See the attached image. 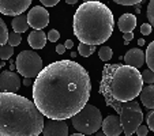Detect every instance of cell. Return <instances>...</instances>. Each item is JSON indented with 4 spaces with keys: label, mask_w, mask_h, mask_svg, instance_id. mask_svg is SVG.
I'll return each instance as SVG.
<instances>
[{
    "label": "cell",
    "mask_w": 154,
    "mask_h": 136,
    "mask_svg": "<svg viewBox=\"0 0 154 136\" xmlns=\"http://www.w3.org/2000/svg\"><path fill=\"white\" fill-rule=\"evenodd\" d=\"M90 93V75L72 60L51 63L33 84L34 104L51 120L72 119L87 105Z\"/></svg>",
    "instance_id": "obj_1"
},
{
    "label": "cell",
    "mask_w": 154,
    "mask_h": 136,
    "mask_svg": "<svg viewBox=\"0 0 154 136\" xmlns=\"http://www.w3.org/2000/svg\"><path fill=\"white\" fill-rule=\"evenodd\" d=\"M44 114L30 99L15 93H0V136H38Z\"/></svg>",
    "instance_id": "obj_2"
},
{
    "label": "cell",
    "mask_w": 154,
    "mask_h": 136,
    "mask_svg": "<svg viewBox=\"0 0 154 136\" xmlns=\"http://www.w3.org/2000/svg\"><path fill=\"white\" fill-rule=\"evenodd\" d=\"M115 18L101 2H85L74 15V34L82 44L101 45L113 33Z\"/></svg>",
    "instance_id": "obj_3"
},
{
    "label": "cell",
    "mask_w": 154,
    "mask_h": 136,
    "mask_svg": "<svg viewBox=\"0 0 154 136\" xmlns=\"http://www.w3.org/2000/svg\"><path fill=\"white\" fill-rule=\"evenodd\" d=\"M100 89L105 90L116 101H135L143 90L142 74L130 65L108 64L104 67Z\"/></svg>",
    "instance_id": "obj_4"
},
{
    "label": "cell",
    "mask_w": 154,
    "mask_h": 136,
    "mask_svg": "<svg viewBox=\"0 0 154 136\" xmlns=\"http://www.w3.org/2000/svg\"><path fill=\"white\" fill-rule=\"evenodd\" d=\"M100 93L104 95L108 106H112L117 112L120 120H122L124 135L132 136V133L137 132V129L139 128V125H142L143 121V112L140 110L139 104L135 101H130V102L116 101L102 89H100Z\"/></svg>",
    "instance_id": "obj_5"
},
{
    "label": "cell",
    "mask_w": 154,
    "mask_h": 136,
    "mask_svg": "<svg viewBox=\"0 0 154 136\" xmlns=\"http://www.w3.org/2000/svg\"><path fill=\"white\" fill-rule=\"evenodd\" d=\"M72 125L79 133L83 135H93L98 132V129L102 127V116L98 107L87 104L78 114L71 119Z\"/></svg>",
    "instance_id": "obj_6"
},
{
    "label": "cell",
    "mask_w": 154,
    "mask_h": 136,
    "mask_svg": "<svg viewBox=\"0 0 154 136\" xmlns=\"http://www.w3.org/2000/svg\"><path fill=\"white\" fill-rule=\"evenodd\" d=\"M17 71L25 78H37L42 68V60L40 55L34 50H23L20 52L15 61Z\"/></svg>",
    "instance_id": "obj_7"
},
{
    "label": "cell",
    "mask_w": 154,
    "mask_h": 136,
    "mask_svg": "<svg viewBox=\"0 0 154 136\" xmlns=\"http://www.w3.org/2000/svg\"><path fill=\"white\" fill-rule=\"evenodd\" d=\"M32 4L30 0H2L0 2V12L10 17H19L29 8Z\"/></svg>",
    "instance_id": "obj_8"
},
{
    "label": "cell",
    "mask_w": 154,
    "mask_h": 136,
    "mask_svg": "<svg viewBox=\"0 0 154 136\" xmlns=\"http://www.w3.org/2000/svg\"><path fill=\"white\" fill-rule=\"evenodd\" d=\"M27 22L34 30H42L49 23V12L42 6H35L27 14Z\"/></svg>",
    "instance_id": "obj_9"
},
{
    "label": "cell",
    "mask_w": 154,
    "mask_h": 136,
    "mask_svg": "<svg viewBox=\"0 0 154 136\" xmlns=\"http://www.w3.org/2000/svg\"><path fill=\"white\" fill-rule=\"evenodd\" d=\"M20 87L19 75L12 71H3L0 75V89L2 93H17Z\"/></svg>",
    "instance_id": "obj_10"
},
{
    "label": "cell",
    "mask_w": 154,
    "mask_h": 136,
    "mask_svg": "<svg viewBox=\"0 0 154 136\" xmlns=\"http://www.w3.org/2000/svg\"><path fill=\"white\" fill-rule=\"evenodd\" d=\"M42 136H70L67 122L64 120H47Z\"/></svg>",
    "instance_id": "obj_11"
},
{
    "label": "cell",
    "mask_w": 154,
    "mask_h": 136,
    "mask_svg": "<svg viewBox=\"0 0 154 136\" xmlns=\"http://www.w3.org/2000/svg\"><path fill=\"white\" fill-rule=\"evenodd\" d=\"M101 128H102V132L106 136H119L122 132H124L122 125V120L116 114H111V116L105 117Z\"/></svg>",
    "instance_id": "obj_12"
},
{
    "label": "cell",
    "mask_w": 154,
    "mask_h": 136,
    "mask_svg": "<svg viewBox=\"0 0 154 136\" xmlns=\"http://www.w3.org/2000/svg\"><path fill=\"white\" fill-rule=\"evenodd\" d=\"M145 53L139 48H132L124 55V63L125 65L134 67V68H140L145 64Z\"/></svg>",
    "instance_id": "obj_13"
},
{
    "label": "cell",
    "mask_w": 154,
    "mask_h": 136,
    "mask_svg": "<svg viewBox=\"0 0 154 136\" xmlns=\"http://www.w3.org/2000/svg\"><path fill=\"white\" fill-rule=\"evenodd\" d=\"M135 26H137V18L134 14H123L117 20V27L120 29V32H123V34L132 33Z\"/></svg>",
    "instance_id": "obj_14"
},
{
    "label": "cell",
    "mask_w": 154,
    "mask_h": 136,
    "mask_svg": "<svg viewBox=\"0 0 154 136\" xmlns=\"http://www.w3.org/2000/svg\"><path fill=\"white\" fill-rule=\"evenodd\" d=\"M27 41L33 49H42L47 44V34L42 30H33L27 37Z\"/></svg>",
    "instance_id": "obj_15"
},
{
    "label": "cell",
    "mask_w": 154,
    "mask_h": 136,
    "mask_svg": "<svg viewBox=\"0 0 154 136\" xmlns=\"http://www.w3.org/2000/svg\"><path fill=\"white\" fill-rule=\"evenodd\" d=\"M140 101L147 109H154V86L149 84V86L143 87L142 93H140Z\"/></svg>",
    "instance_id": "obj_16"
},
{
    "label": "cell",
    "mask_w": 154,
    "mask_h": 136,
    "mask_svg": "<svg viewBox=\"0 0 154 136\" xmlns=\"http://www.w3.org/2000/svg\"><path fill=\"white\" fill-rule=\"evenodd\" d=\"M11 26H12V30H14L15 33H18V34L25 33L30 27L29 22H27V15L26 17H25V15H19V17L14 18L11 22Z\"/></svg>",
    "instance_id": "obj_17"
},
{
    "label": "cell",
    "mask_w": 154,
    "mask_h": 136,
    "mask_svg": "<svg viewBox=\"0 0 154 136\" xmlns=\"http://www.w3.org/2000/svg\"><path fill=\"white\" fill-rule=\"evenodd\" d=\"M146 64H147L149 70L154 72V41L149 44L147 49H146Z\"/></svg>",
    "instance_id": "obj_18"
},
{
    "label": "cell",
    "mask_w": 154,
    "mask_h": 136,
    "mask_svg": "<svg viewBox=\"0 0 154 136\" xmlns=\"http://www.w3.org/2000/svg\"><path fill=\"white\" fill-rule=\"evenodd\" d=\"M8 37H10V33L7 30V25L3 19H0V45L4 47L7 45L8 42Z\"/></svg>",
    "instance_id": "obj_19"
},
{
    "label": "cell",
    "mask_w": 154,
    "mask_h": 136,
    "mask_svg": "<svg viewBox=\"0 0 154 136\" xmlns=\"http://www.w3.org/2000/svg\"><path fill=\"white\" fill-rule=\"evenodd\" d=\"M94 50H96V47H93V45H87V44H79L78 47V52L81 56H83V57H89L90 55H93Z\"/></svg>",
    "instance_id": "obj_20"
},
{
    "label": "cell",
    "mask_w": 154,
    "mask_h": 136,
    "mask_svg": "<svg viewBox=\"0 0 154 136\" xmlns=\"http://www.w3.org/2000/svg\"><path fill=\"white\" fill-rule=\"evenodd\" d=\"M112 55H113V52H112V49L109 47H101L98 50V56L100 59H101L102 61H108L112 59Z\"/></svg>",
    "instance_id": "obj_21"
},
{
    "label": "cell",
    "mask_w": 154,
    "mask_h": 136,
    "mask_svg": "<svg viewBox=\"0 0 154 136\" xmlns=\"http://www.w3.org/2000/svg\"><path fill=\"white\" fill-rule=\"evenodd\" d=\"M12 53H14V47H11V45H4V47H2V49H0V57H2V60H8L12 56Z\"/></svg>",
    "instance_id": "obj_22"
},
{
    "label": "cell",
    "mask_w": 154,
    "mask_h": 136,
    "mask_svg": "<svg viewBox=\"0 0 154 136\" xmlns=\"http://www.w3.org/2000/svg\"><path fill=\"white\" fill-rule=\"evenodd\" d=\"M20 42H22V37H20V34H18V33H15V32L10 33L8 45H11V47H18Z\"/></svg>",
    "instance_id": "obj_23"
},
{
    "label": "cell",
    "mask_w": 154,
    "mask_h": 136,
    "mask_svg": "<svg viewBox=\"0 0 154 136\" xmlns=\"http://www.w3.org/2000/svg\"><path fill=\"white\" fill-rule=\"evenodd\" d=\"M147 19L149 23L154 27V0H151L147 6Z\"/></svg>",
    "instance_id": "obj_24"
},
{
    "label": "cell",
    "mask_w": 154,
    "mask_h": 136,
    "mask_svg": "<svg viewBox=\"0 0 154 136\" xmlns=\"http://www.w3.org/2000/svg\"><path fill=\"white\" fill-rule=\"evenodd\" d=\"M142 78H143V82H146V83H149V84H153V82H154V72L151 70H145L142 72Z\"/></svg>",
    "instance_id": "obj_25"
},
{
    "label": "cell",
    "mask_w": 154,
    "mask_h": 136,
    "mask_svg": "<svg viewBox=\"0 0 154 136\" xmlns=\"http://www.w3.org/2000/svg\"><path fill=\"white\" fill-rule=\"evenodd\" d=\"M59 38H60V33H59L57 30H55V29L49 30V33H48V40H49L51 42H56Z\"/></svg>",
    "instance_id": "obj_26"
},
{
    "label": "cell",
    "mask_w": 154,
    "mask_h": 136,
    "mask_svg": "<svg viewBox=\"0 0 154 136\" xmlns=\"http://www.w3.org/2000/svg\"><path fill=\"white\" fill-rule=\"evenodd\" d=\"M120 6H135V4H140V0H115Z\"/></svg>",
    "instance_id": "obj_27"
},
{
    "label": "cell",
    "mask_w": 154,
    "mask_h": 136,
    "mask_svg": "<svg viewBox=\"0 0 154 136\" xmlns=\"http://www.w3.org/2000/svg\"><path fill=\"white\" fill-rule=\"evenodd\" d=\"M146 121H147L149 129H151L154 132V110H151V112L147 113V119H146Z\"/></svg>",
    "instance_id": "obj_28"
},
{
    "label": "cell",
    "mask_w": 154,
    "mask_h": 136,
    "mask_svg": "<svg viewBox=\"0 0 154 136\" xmlns=\"http://www.w3.org/2000/svg\"><path fill=\"white\" fill-rule=\"evenodd\" d=\"M151 29H153V26L150 23H143L140 26V33L143 35H149V34H151Z\"/></svg>",
    "instance_id": "obj_29"
},
{
    "label": "cell",
    "mask_w": 154,
    "mask_h": 136,
    "mask_svg": "<svg viewBox=\"0 0 154 136\" xmlns=\"http://www.w3.org/2000/svg\"><path fill=\"white\" fill-rule=\"evenodd\" d=\"M149 132V127L147 125H139V128L137 129V135L138 136H146Z\"/></svg>",
    "instance_id": "obj_30"
},
{
    "label": "cell",
    "mask_w": 154,
    "mask_h": 136,
    "mask_svg": "<svg viewBox=\"0 0 154 136\" xmlns=\"http://www.w3.org/2000/svg\"><path fill=\"white\" fill-rule=\"evenodd\" d=\"M59 3V0H41V4L47 7H53Z\"/></svg>",
    "instance_id": "obj_31"
},
{
    "label": "cell",
    "mask_w": 154,
    "mask_h": 136,
    "mask_svg": "<svg viewBox=\"0 0 154 136\" xmlns=\"http://www.w3.org/2000/svg\"><path fill=\"white\" fill-rule=\"evenodd\" d=\"M132 38H134V33H125V34H124V44H125V45H127V44L130 42Z\"/></svg>",
    "instance_id": "obj_32"
},
{
    "label": "cell",
    "mask_w": 154,
    "mask_h": 136,
    "mask_svg": "<svg viewBox=\"0 0 154 136\" xmlns=\"http://www.w3.org/2000/svg\"><path fill=\"white\" fill-rule=\"evenodd\" d=\"M66 49H67V48L64 47V45H57V47H56V52H57L59 55H63V53L66 52Z\"/></svg>",
    "instance_id": "obj_33"
},
{
    "label": "cell",
    "mask_w": 154,
    "mask_h": 136,
    "mask_svg": "<svg viewBox=\"0 0 154 136\" xmlns=\"http://www.w3.org/2000/svg\"><path fill=\"white\" fill-rule=\"evenodd\" d=\"M64 47L67 48V49H71V48L74 47V42L71 40H67V41H66V44H64Z\"/></svg>",
    "instance_id": "obj_34"
},
{
    "label": "cell",
    "mask_w": 154,
    "mask_h": 136,
    "mask_svg": "<svg viewBox=\"0 0 154 136\" xmlns=\"http://www.w3.org/2000/svg\"><path fill=\"white\" fill-rule=\"evenodd\" d=\"M23 83H25V86H33V82H32V79L30 78H25V80H23Z\"/></svg>",
    "instance_id": "obj_35"
},
{
    "label": "cell",
    "mask_w": 154,
    "mask_h": 136,
    "mask_svg": "<svg viewBox=\"0 0 154 136\" xmlns=\"http://www.w3.org/2000/svg\"><path fill=\"white\" fill-rule=\"evenodd\" d=\"M138 45H139V47H142V45H145V40H143V38H140V40H138Z\"/></svg>",
    "instance_id": "obj_36"
},
{
    "label": "cell",
    "mask_w": 154,
    "mask_h": 136,
    "mask_svg": "<svg viewBox=\"0 0 154 136\" xmlns=\"http://www.w3.org/2000/svg\"><path fill=\"white\" fill-rule=\"evenodd\" d=\"M94 136H106V135H105L104 132H96L94 133Z\"/></svg>",
    "instance_id": "obj_37"
},
{
    "label": "cell",
    "mask_w": 154,
    "mask_h": 136,
    "mask_svg": "<svg viewBox=\"0 0 154 136\" xmlns=\"http://www.w3.org/2000/svg\"><path fill=\"white\" fill-rule=\"evenodd\" d=\"M66 3H67V4H75V3H76V0H67Z\"/></svg>",
    "instance_id": "obj_38"
},
{
    "label": "cell",
    "mask_w": 154,
    "mask_h": 136,
    "mask_svg": "<svg viewBox=\"0 0 154 136\" xmlns=\"http://www.w3.org/2000/svg\"><path fill=\"white\" fill-rule=\"evenodd\" d=\"M15 68H17V65H14V64H11V65H10V71H14Z\"/></svg>",
    "instance_id": "obj_39"
},
{
    "label": "cell",
    "mask_w": 154,
    "mask_h": 136,
    "mask_svg": "<svg viewBox=\"0 0 154 136\" xmlns=\"http://www.w3.org/2000/svg\"><path fill=\"white\" fill-rule=\"evenodd\" d=\"M70 136H85L83 133H74V135H70Z\"/></svg>",
    "instance_id": "obj_40"
}]
</instances>
